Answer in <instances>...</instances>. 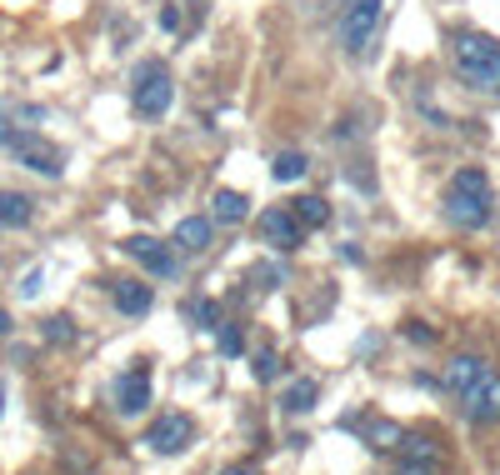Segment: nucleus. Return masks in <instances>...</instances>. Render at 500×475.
Here are the masks:
<instances>
[{
  "label": "nucleus",
  "instance_id": "1",
  "mask_svg": "<svg viewBox=\"0 0 500 475\" xmlns=\"http://www.w3.org/2000/svg\"><path fill=\"white\" fill-rule=\"evenodd\" d=\"M490 210H495V195H490L486 171H456V175H450V185H446V216H450V226L480 230L490 220Z\"/></svg>",
  "mask_w": 500,
  "mask_h": 475
},
{
  "label": "nucleus",
  "instance_id": "2",
  "mask_svg": "<svg viewBox=\"0 0 500 475\" xmlns=\"http://www.w3.org/2000/svg\"><path fill=\"white\" fill-rule=\"evenodd\" d=\"M450 55H456V70L466 76V86L500 90V41H490L480 31H460L450 41Z\"/></svg>",
  "mask_w": 500,
  "mask_h": 475
},
{
  "label": "nucleus",
  "instance_id": "3",
  "mask_svg": "<svg viewBox=\"0 0 500 475\" xmlns=\"http://www.w3.org/2000/svg\"><path fill=\"white\" fill-rule=\"evenodd\" d=\"M171 100H175L171 70H165L161 61L141 65V70H135V90H131V106H135V116H145V120H161L165 110H171Z\"/></svg>",
  "mask_w": 500,
  "mask_h": 475
},
{
  "label": "nucleus",
  "instance_id": "4",
  "mask_svg": "<svg viewBox=\"0 0 500 475\" xmlns=\"http://www.w3.org/2000/svg\"><path fill=\"white\" fill-rule=\"evenodd\" d=\"M375 31H381V0H350L346 15H340V45H346V55H366L375 45Z\"/></svg>",
  "mask_w": 500,
  "mask_h": 475
},
{
  "label": "nucleus",
  "instance_id": "5",
  "mask_svg": "<svg viewBox=\"0 0 500 475\" xmlns=\"http://www.w3.org/2000/svg\"><path fill=\"white\" fill-rule=\"evenodd\" d=\"M456 400H460V411H466V421H476V425H495V421H500V376L486 366L466 390H460Z\"/></svg>",
  "mask_w": 500,
  "mask_h": 475
},
{
  "label": "nucleus",
  "instance_id": "6",
  "mask_svg": "<svg viewBox=\"0 0 500 475\" xmlns=\"http://www.w3.org/2000/svg\"><path fill=\"white\" fill-rule=\"evenodd\" d=\"M15 151V161L25 165V171H35V175H60L66 171V155L55 151L51 141H41V135H31V130H25V135H15L11 130V141H5Z\"/></svg>",
  "mask_w": 500,
  "mask_h": 475
},
{
  "label": "nucleus",
  "instance_id": "7",
  "mask_svg": "<svg viewBox=\"0 0 500 475\" xmlns=\"http://www.w3.org/2000/svg\"><path fill=\"white\" fill-rule=\"evenodd\" d=\"M120 250H125L131 260H141L151 275H175V270H181L175 250L165 246V240H155V236H131V240H120Z\"/></svg>",
  "mask_w": 500,
  "mask_h": 475
},
{
  "label": "nucleus",
  "instance_id": "8",
  "mask_svg": "<svg viewBox=\"0 0 500 475\" xmlns=\"http://www.w3.org/2000/svg\"><path fill=\"white\" fill-rule=\"evenodd\" d=\"M190 435H196L190 415H161V421L145 431V445H151L155 455H181L185 445H190Z\"/></svg>",
  "mask_w": 500,
  "mask_h": 475
},
{
  "label": "nucleus",
  "instance_id": "9",
  "mask_svg": "<svg viewBox=\"0 0 500 475\" xmlns=\"http://www.w3.org/2000/svg\"><path fill=\"white\" fill-rule=\"evenodd\" d=\"M110 396H116V411L120 415H141L145 405H151V370H125V376H116V386H110Z\"/></svg>",
  "mask_w": 500,
  "mask_h": 475
},
{
  "label": "nucleus",
  "instance_id": "10",
  "mask_svg": "<svg viewBox=\"0 0 500 475\" xmlns=\"http://www.w3.org/2000/svg\"><path fill=\"white\" fill-rule=\"evenodd\" d=\"M255 230H261V240H265L271 250H281V256L301 250V220H295L291 210H265Z\"/></svg>",
  "mask_w": 500,
  "mask_h": 475
},
{
  "label": "nucleus",
  "instance_id": "11",
  "mask_svg": "<svg viewBox=\"0 0 500 475\" xmlns=\"http://www.w3.org/2000/svg\"><path fill=\"white\" fill-rule=\"evenodd\" d=\"M110 295H116V311L120 315H145L155 305V291L145 281H116V291H110Z\"/></svg>",
  "mask_w": 500,
  "mask_h": 475
},
{
  "label": "nucleus",
  "instance_id": "12",
  "mask_svg": "<svg viewBox=\"0 0 500 475\" xmlns=\"http://www.w3.org/2000/svg\"><path fill=\"white\" fill-rule=\"evenodd\" d=\"M206 246H210V220H206V216H185L181 226H175V250H185V256H200Z\"/></svg>",
  "mask_w": 500,
  "mask_h": 475
},
{
  "label": "nucleus",
  "instance_id": "13",
  "mask_svg": "<svg viewBox=\"0 0 500 475\" xmlns=\"http://www.w3.org/2000/svg\"><path fill=\"white\" fill-rule=\"evenodd\" d=\"M35 220V200L21 191H0V226H31Z\"/></svg>",
  "mask_w": 500,
  "mask_h": 475
},
{
  "label": "nucleus",
  "instance_id": "14",
  "mask_svg": "<svg viewBox=\"0 0 500 475\" xmlns=\"http://www.w3.org/2000/svg\"><path fill=\"white\" fill-rule=\"evenodd\" d=\"M480 370H486V360H480V356H456L446 366V390H450V396H460V390H466Z\"/></svg>",
  "mask_w": 500,
  "mask_h": 475
},
{
  "label": "nucleus",
  "instance_id": "15",
  "mask_svg": "<svg viewBox=\"0 0 500 475\" xmlns=\"http://www.w3.org/2000/svg\"><path fill=\"white\" fill-rule=\"evenodd\" d=\"M210 206H216L220 226H240V220L250 216V206H245V195H240V191H216V200H210Z\"/></svg>",
  "mask_w": 500,
  "mask_h": 475
},
{
  "label": "nucleus",
  "instance_id": "16",
  "mask_svg": "<svg viewBox=\"0 0 500 475\" xmlns=\"http://www.w3.org/2000/svg\"><path fill=\"white\" fill-rule=\"evenodd\" d=\"M291 216L301 220V226L316 230V226H326V220H330V206L320 200V195H301V200H291Z\"/></svg>",
  "mask_w": 500,
  "mask_h": 475
},
{
  "label": "nucleus",
  "instance_id": "17",
  "mask_svg": "<svg viewBox=\"0 0 500 475\" xmlns=\"http://www.w3.org/2000/svg\"><path fill=\"white\" fill-rule=\"evenodd\" d=\"M395 451L405 455V461H411V470H435V465H440V455H435V445L431 441H405V445H395Z\"/></svg>",
  "mask_w": 500,
  "mask_h": 475
},
{
  "label": "nucleus",
  "instance_id": "18",
  "mask_svg": "<svg viewBox=\"0 0 500 475\" xmlns=\"http://www.w3.org/2000/svg\"><path fill=\"white\" fill-rule=\"evenodd\" d=\"M316 396H320V390H316V380H295V386L281 396V405H285L291 415H301V411H310V405H316Z\"/></svg>",
  "mask_w": 500,
  "mask_h": 475
},
{
  "label": "nucleus",
  "instance_id": "19",
  "mask_svg": "<svg viewBox=\"0 0 500 475\" xmlns=\"http://www.w3.org/2000/svg\"><path fill=\"white\" fill-rule=\"evenodd\" d=\"M305 171H310V161H305L301 151H281V155H275V165H271L275 181H305Z\"/></svg>",
  "mask_w": 500,
  "mask_h": 475
},
{
  "label": "nucleus",
  "instance_id": "20",
  "mask_svg": "<svg viewBox=\"0 0 500 475\" xmlns=\"http://www.w3.org/2000/svg\"><path fill=\"white\" fill-rule=\"evenodd\" d=\"M216 346H220V356H240V350H245V340H240L236 325H220V331H216Z\"/></svg>",
  "mask_w": 500,
  "mask_h": 475
},
{
  "label": "nucleus",
  "instance_id": "21",
  "mask_svg": "<svg viewBox=\"0 0 500 475\" xmlns=\"http://www.w3.org/2000/svg\"><path fill=\"white\" fill-rule=\"evenodd\" d=\"M281 376V360L271 356V350H261V356H255V380H275Z\"/></svg>",
  "mask_w": 500,
  "mask_h": 475
},
{
  "label": "nucleus",
  "instance_id": "22",
  "mask_svg": "<svg viewBox=\"0 0 500 475\" xmlns=\"http://www.w3.org/2000/svg\"><path fill=\"white\" fill-rule=\"evenodd\" d=\"M250 281L261 285V291H275V285H281V270H275V265H261V270H250Z\"/></svg>",
  "mask_w": 500,
  "mask_h": 475
},
{
  "label": "nucleus",
  "instance_id": "23",
  "mask_svg": "<svg viewBox=\"0 0 500 475\" xmlns=\"http://www.w3.org/2000/svg\"><path fill=\"white\" fill-rule=\"evenodd\" d=\"M70 335H76V331H70V321H66V315H55V321H45V340H70Z\"/></svg>",
  "mask_w": 500,
  "mask_h": 475
},
{
  "label": "nucleus",
  "instance_id": "24",
  "mask_svg": "<svg viewBox=\"0 0 500 475\" xmlns=\"http://www.w3.org/2000/svg\"><path fill=\"white\" fill-rule=\"evenodd\" d=\"M185 311L196 315L200 325H216V305H210V301H190V305H185Z\"/></svg>",
  "mask_w": 500,
  "mask_h": 475
},
{
  "label": "nucleus",
  "instance_id": "25",
  "mask_svg": "<svg viewBox=\"0 0 500 475\" xmlns=\"http://www.w3.org/2000/svg\"><path fill=\"white\" fill-rule=\"evenodd\" d=\"M41 291V270H31V275H25V285H21V295H35Z\"/></svg>",
  "mask_w": 500,
  "mask_h": 475
},
{
  "label": "nucleus",
  "instance_id": "26",
  "mask_svg": "<svg viewBox=\"0 0 500 475\" xmlns=\"http://www.w3.org/2000/svg\"><path fill=\"white\" fill-rule=\"evenodd\" d=\"M220 475H255V465H226Z\"/></svg>",
  "mask_w": 500,
  "mask_h": 475
},
{
  "label": "nucleus",
  "instance_id": "27",
  "mask_svg": "<svg viewBox=\"0 0 500 475\" xmlns=\"http://www.w3.org/2000/svg\"><path fill=\"white\" fill-rule=\"evenodd\" d=\"M5 141H11V126H5V120H0V145H5Z\"/></svg>",
  "mask_w": 500,
  "mask_h": 475
},
{
  "label": "nucleus",
  "instance_id": "28",
  "mask_svg": "<svg viewBox=\"0 0 500 475\" xmlns=\"http://www.w3.org/2000/svg\"><path fill=\"white\" fill-rule=\"evenodd\" d=\"M5 331H11V315H5V311H0V335H5Z\"/></svg>",
  "mask_w": 500,
  "mask_h": 475
},
{
  "label": "nucleus",
  "instance_id": "29",
  "mask_svg": "<svg viewBox=\"0 0 500 475\" xmlns=\"http://www.w3.org/2000/svg\"><path fill=\"white\" fill-rule=\"evenodd\" d=\"M0 405H5V396H0Z\"/></svg>",
  "mask_w": 500,
  "mask_h": 475
}]
</instances>
